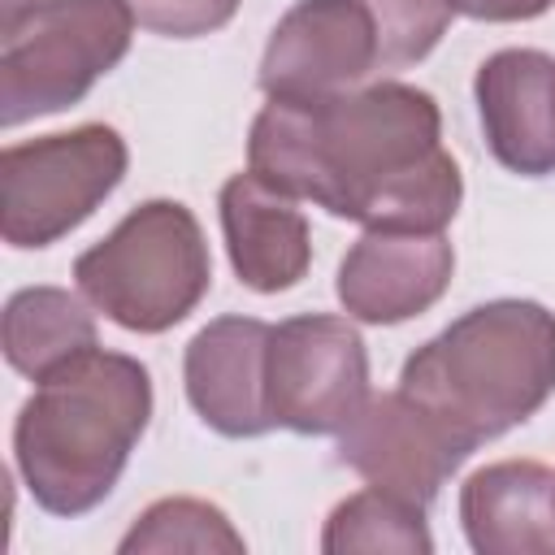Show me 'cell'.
Listing matches in <instances>:
<instances>
[{
  "instance_id": "obj_1",
  "label": "cell",
  "mask_w": 555,
  "mask_h": 555,
  "mask_svg": "<svg viewBox=\"0 0 555 555\" xmlns=\"http://www.w3.org/2000/svg\"><path fill=\"white\" fill-rule=\"evenodd\" d=\"M247 169L364 230H447L464 199L438 100L395 78L330 100L269 95L247 134Z\"/></svg>"
},
{
  "instance_id": "obj_2",
  "label": "cell",
  "mask_w": 555,
  "mask_h": 555,
  "mask_svg": "<svg viewBox=\"0 0 555 555\" xmlns=\"http://www.w3.org/2000/svg\"><path fill=\"white\" fill-rule=\"evenodd\" d=\"M152 421V377L134 356L91 347L35 382L13 421V460L48 516H87L121 481Z\"/></svg>"
},
{
  "instance_id": "obj_3",
  "label": "cell",
  "mask_w": 555,
  "mask_h": 555,
  "mask_svg": "<svg viewBox=\"0 0 555 555\" xmlns=\"http://www.w3.org/2000/svg\"><path fill=\"white\" fill-rule=\"evenodd\" d=\"M399 390L473 455L555 395V312L533 299L477 304L403 360Z\"/></svg>"
},
{
  "instance_id": "obj_4",
  "label": "cell",
  "mask_w": 555,
  "mask_h": 555,
  "mask_svg": "<svg viewBox=\"0 0 555 555\" xmlns=\"http://www.w3.org/2000/svg\"><path fill=\"white\" fill-rule=\"evenodd\" d=\"M74 282L113 325L130 334H165L208 295L212 256L186 204L147 199L74 260Z\"/></svg>"
},
{
  "instance_id": "obj_5",
  "label": "cell",
  "mask_w": 555,
  "mask_h": 555,
  "mask_svg": "<svg viewBox=\"0 0 555 555\" xmlns=\"http://www.w3.org/2000/svg\"><path fill=\"white\" fill-rule=\"evenodd\" d=\"M126 0H4L0 9V126L74 108L130 52Z\"/></svg>"
},
{
  "instance_id": "obj_6",
  "label": "cell",
  "mask_w": 555,
  "mask_h": 555,
  "mask_svg": "<svg viewBox=\"0 0 555 555\" xmlns=\"http://www.w3.org/2000/svg\"><path fill=\"white\" fill-rule=\"evenodd\" d=\"M126 139L87 121L0 152V234L17 251H39L78 230L126 178Z\"/></svg>"
},
{
  "instance_id": "obj_7",
  "label": "cell",
  "mask_w": 555,
  "mask_h": 555,
  "mask_svg": "<svg viewBox=\"0 0 555 555\" xmlns=\"http://www.w3.org/2000/svg\"><path fill=\"white\" fill-rule=\"evenodd\" d=\"M369 403V351L360 330L334 312H304L273 325L269 412L273 425L325 438L343 434Z\"/></svg>"
},
{
  "instance_id": "obj_8",
  "label": "cell",
  "mask_w": 555,
  "mask_h": 555,
  "mask_svg": "<svg viewBox=\"0 0 555 555\" xmlns=\"http://www.w3.org/2000/svg\"><path fill=\"white\" fill-rule=\"evenodd\" d=\"M386 74L382 30L369 0H299L273 26L260 56V91L330 100Z\"/></svg>"
},
{
  "instance_id": "obj_9",
  "label": "cell",
  "mask_w": 555,
  "mask_h": 555,
  "mask_svg": "<svg viewBox=\"0 0 555 555\" xmlns=\"http://www.w3.org/2000/svg\"><path fill=\"white\" fill-rule=\"evenodd\" d=\"M464 460L468 455L442 434V425L403 390L369 395L360 416L338 434L343 468H351L364 486L399 494L416 507H429Z\"/></svg>"
},
{
  "instance_id": "obj_10",
  "label": "cell",
  "mask_w": 555,
  "mask_h": 555,
  "mask_svg": "<svg viewBox=\"0 0 555 555\" xmlns=\"http://www.w3.org/2000/svg\"><path fill=\"white\" fill-rule=\"evenodd\" d=\"M455 273L442 230H364L338 264V304L351 321L399 325L429 312Z\"/></svg>"
},
{
  "instance_id": "obj_11",
  "label": "cell",
  "mask_w": 555,
  "mask_h": 555,
  "mask_svg": "<svg viewBox=\"0 0 555 555\" xmlns=\"http://www.w3.org/2000/svg\"><path fill=\"white\" fill-rule=\"evenodd\" d=\"M269 338L273 325L260 317L208 321L182 356V382L195 416L221 438H260L273 429L269 412Z\"/></svg>"
},
{
  "instance_id": "obj_12",
  "label": "cell",
  "mask_w": 555,
  "mask_h": 555,
  "mask_svg": "<svg viewBox=\"0 0 555 555\" xmlns=\"http://www.w3.org/2000/svg\"><path fill=\"white\" fill-rule=\"evenodd\" d=\"M490 156L520 173H555V56L538 48H503L473 78Z\"/></svg>"
},
{
  "instance_id": "obj_13",
  "label": "cell",
  "mask_w": 555,
  "mask_h": 555,
  "mask_svg": "<svg viewBox=\"0 0 555 555\" xmlns=\"http://www.w3.org/2000/svg\"><path fill=\"white\" fill-rule=\"evenodd\" d=\"M217 208H221V234H225L230 264L247 291L278 295V291H291L308 273L312 230L295 195L269 186L264 178L247 169L221 186Z\"/></svg>"
},
{
  "instance_id": "obj_14",
  "label": "cell",
  "mask_w": 555,
  "mask_h": 555,
  "mask_svg": "<svg viewBox=\"0 0 555 555\" xmlns=\"http://www.w3.org/2000/svg\"><path fill=\"white\" fill-rule=\"evenodd\" d=\"M460 525L477 555H555V468L499 460L460 486Z\"/></svg>"
},
{
  "instance_id": "obj_15",
  "label": "cell",
  "mask_w": 555,
  "mask_h": 555,
  "mask_svg": "<svg viewBox=\"0 0 555 555\" xmlns=\"http://www.w3.org/2000/svg\"><path fill=\"white\" fill-rule=\"evenodd\" d=\"M100 347L95 317L65 286H22L4 304V360L13 373L43 382L74 356Z\"/></svg>"
},
{
  "instance_id": "obj_16",
  "label": "cell",
  "mask_w": 555,
  "mask_h": 555,
  "mask_svg": "<svg viewBox=\"0 0 555 555\" xmlns=\"http://www.w3.org/2000/svg\"><path fill=\"white\" fill-rule=\"evenodd\" d=\"M325 555H356V551H395V555H429L434 538L425 525V507L386 494L377 486H364L347 494L321 533Z\"/></svg>"
},
{
  "instance_id": "obj_17",
  "label": "cell",
  "mask_w": 555,
  "mask_h": 555,
  "mask_svg": "<svg viewBox=\"0 0 555 555\" xmlns=\"http://www.w3.org/2000/svg\"><path fill=\"white\" fill-rule=\"evenodd\" d=\"M243 533L230 525V516L217 503L204 499H156L134 525L130 533L117 542L121 555H169V551H191V555H243Z\"/></svg>"
},
{
  "instance_id": "obj_18",
  "label": "cell",
  "mask_w": 555,
  "mask_h": 555,
  "mask_svg": "<svg viewBox=\"0 0 555 555\" xmlns=\"http://www.w3.org/2000/svg\"><path fill=\"white\" fill-rule=\"evenodd\" d=\"M369 4L377 13L386 74L425 61L455 17L451 0H369Z\"/></svg>"
},
{
  "instance_id": "obj_19",
  "label": "cell",
  "mask_w": 555,
  "mask_h": 555,
  "mask_svg": "<svg viewBox=\"0 0 555 555\" xmlns=\"http://www.w3.org/2000/svg\"><path fill=\"white\" fill-rule=\"evenodd\" d=\"M126 4H130L134 22L152 35L199 39V35L230 26V17L238 13L243 0H126Z\"/></svg>"
},
{
  "instance_id": "obj_20",
  "label": "cell",
  "mask_w": 555,
  "mask_h": 555,
  "mask_svg": "<svg viewBox=\"0 0 555 555\" xmlns=\"http://www.w3.org/2000/svg\"><path fill=\"white\" fill-rule=\"evenodd\" d=\"M555 0H451V9L473 22H533Z\"/></svg>"
}]
</instances>
